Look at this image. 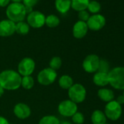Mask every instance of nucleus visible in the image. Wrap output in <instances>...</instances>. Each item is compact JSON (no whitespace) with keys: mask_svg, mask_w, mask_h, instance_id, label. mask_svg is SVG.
<instances>
[{"mask_svg":"<svg viewBox=\"0 0 124 124\" xmlns=\"http://www.w3.org/2000/svg\"><path fill=\"white\" fill-rule=\"evenodd\" d=\"M35 62L29 57L23 58L18 66V72L21 76H30L34 71Z\"/></svg>","mask_w":124,"mask_h":124,"instance_id":"obj_7","label":"nucleus"},{"mask_svg":"<svg viewBox=\"0 0 124 124\" xmlns=\"http://www.w3.org/2000/svg\"><path fill=\"white\" fill-rule=\"evenodd\" d=\"M104 114L107 118L115 121L118 120L122 115V107L116 101H111L106 104Z\"/></svg>","mask_w":124,"mask_h":124,"instance_id":"obj_5","label":"nucleus"},{"mask_svg":"<svg viewBox=\"0 0 124 124\" xmlns=\"http://www.w3.org/2000/svg\"><path fill=\"white\" fill-rule=\"evenodd\" d=\"M0 124H10V123L5 117L0 116Z\"/></svg>","mask_w":124,"mask_h":124,"instance_id":"obj_33","label":"nucleus"},{"mask_svg":"<svg viewBox=\"0 0 124 124\" xmlns=\"http://www.w3.org/2000/svg\"><path fill=\"white\" fill-rule=\"evenodd\" d=\"M86 23L88 29L92 31H99L105 26L106 19L101 14H94L90 16Z\"/></svg>","mask_w":124,"mask_h":124,"instance_id":"obj_11","label":"nucleus"},{"mask_svg":"<svg viewBox=\"0 0 124 124\" xmlns=\"http://www.w3.org/2000/svg\"><path fill=\"white\" fill-rule=\"evenodd\" d=\"M109 84L117 90H124V67H117L108 72Z\"/></svg>","mask_w":124,"mask_h":124,"instance_id":"obj_3","label":"nucleus"},{"mask_svg":"<svg viewBox=\"0 0 124 124\" xmlns=\"http://www.w3.org/2000/svg\"><path fill=\"white\" fill-rule=\"evenodd\" d=\"M91 118L93 124H105L107 123V117L104 112L100 109L94 110Z\"/></svg>","mask_w":124,"mask_h":124,"instance_id":"obj_18","label":"nucleus"},{"mask_svg":"<svg viewBox=\"0 0 124 124\" xmlns=\"http://www.w3.org/2000/svg\"><path fill=\"white\" fill-rule=\"evenodd\" d=\"M68 96L70 100L75 104L81 103L84 101L86 98L85 88L80 83L73 84L68 89Z\"/></svg>","mask_w":124,"mask_h":124,"instance_id":"obj_4","label":"nucleus"},{"mask_svg":"<svg viewBox=\"0 0 124 124\" xmlns=\"http://www.w3.org/2000/svg\"><path fill=\"white\" fill-rule=\"evenodd\" d=\"M59 114L64 117H72L75 112H78L77 104L71 100L62 101L58 107Z\"/></svg>","mask_w":124,"mask_h":124,"instance_id":"obj_9","label":"nucleus"},{"mask_svg":"<svg viewBox=\"0 0 124 124\" xmlns=\"http://www.w3.org/2000/svg\"><path fill=\"white\" fill-rule=\"evenodd\" d=\"M49 65H50V68L56 71L58 70H59L62 65V61H61V58L58 56H54L53 57L50 61V63H49Z\"/></svg>","mask_w":124,"mask_h":124,"instance_id":"obj_25","label":"nucleus"},{"mask_svg":"<svg viewBox=\"0 0 124 124\" xmlns=\"http://www.w3.org/2000/svg\"><path fill=\"white\" fill-rule=\"evenodd\" d=\"M4 93H5V89L1 85H0V97L2 96V95L4 94Z\"/></svg>","mask_w":124,"mask_h":124,"instance_id":"obj_34","label":"nucleus"},{"mask_svg":"<svg viewBox=\"0 0 124 124\" xmlns=\"http://www.w3.org/2000/svg\"><path fill=\"white\" fill-rule=\"evenodd\" d=\"M10 124H13V123H10Z\"/></svg>","mask_w":124,"mask_h":124,"instance_id":"obj_38","label":"nucleus"},{"mask_svg":"<svg viewBox=\"0 0 124 124\" xmlns=\"http://www.w3.org/2000/svg\"><path fill=\"white\" fill-rule=\"evenodd\" d=\"M39 1V0H23V5L25 7L33 8V7L37 5Z\"/></svg>","mask_w":124,"mask_h":124,"instance_id":"obj_30","label":"nucleus"},{"mask_svg":"<svg viewBox=\"0 0 124 124\" xmlns=\"http://www.w3.org/2000/svg\"><path fill=\"white\" fill-rule=\"evenodd\" d=\"M45 16L39 11H32L27 16V23L34 29H39L45 24Z\"/></svg>","mask_w":124,"mask_h":124,"instance_id":"obj_10","label":"nucleus"},{"mask_svg":"<svg viewBox=\"0 0 124 124\" xmlns=\"http://www.w3.org/2000/svg\"><path fill=\"white\" fill-rule=\"evenodd\" d=\"M109 71H110L109 70V64L108 62L104 59H100L98 72L108 73Z\"/></svg>","mask_w":124,"mask_h":124,"instance_id":"obj_27","label":"nucleus"},{"mask_svg":"<svg viewBox=\"0 0 124 124\" xmlns=\"http://www.w3.org/2000/svg\"><path fill=\"white\" fill-rule=\"evenodd\" d=\"M100 58L97 55L90 54L87 55L83 62V68L88 73H94L98 71Z\"/></svg>","mask_w":124,"mask_h":124,"instance_id":"obj_8","label":"nucleus"},{"mask_svg":"<svg viewBox=\"0 0 124 124\" xmlns=\"http://www.w3.org/2000/svg\"><path fill=\"white\" fill-rule=\"evenodd\" d=\"M58 118L53 115H46L42 117L39 121V124H60Z\"/></svg>","mask_w":124,"mask_h":124,"instance_id":"obj_24","label":"nucleus"},{"mask_svg":"<svg viewBox=\"0 0 124 124\" xmlns=\"http://www.w3.org/2000/svg\"><path fill=\"white\" fill-rule=\"evenodd\" d=\"M93 83L99 87H104L109 84V78H108V73L97 72L95 73L93 78Z\"/></svg>","mask_w":124,"mask_h":124,"instance_id":"obj_15","label":"nucleus"},{"mask_svg":"<svg viewBox=\"0 0 124 124\" xmlns=\"http://www.w3.org/2000/svg\"><path fill=\"white\" fill-rule=\"evenodd\" d=\"M123 96H124V90H123Z\"/></svg>","mask_w":124,"mask_h":124,"instance_id":"obj_37","label":"nucleus"},{"mask_svg":"<svg viewBox=\"0 0 124 124\" xmlns=\"http://www.w3.org/2000/svg\"><path fill=\"white\" fill-rule=\"evenodd\" d=\"M45 24L49 28H55L60 24V19L57 16L49 15L45 18Z\"/></svg>","mask_w":124,"mask_h":124,"instance_id":"obj_22","label":"nucleus"},{"mask_svg":"<svg viewBox=\"0 0 124 124\" xmlns=\"http://www.w3.org/2000/svg\"><path fill=\"white\" fill-rule=\"evenodd\" d=\"M34 85V78L30 76H23L21 78V86L26 90H30L33 88Z\"/></svg>","mask_w":124,"mask_h":124,"instance_id":"obj_23","label":"nucleus"},{"mask_svg":"<svg viewBox=\"0 0 124 124\" xmlns=\"http://www.w3.org/2000/svg\"><path fill=\"white\" fill-rule=\"evenodd\" d=\"M72 120L75 124H83L85 121V117L83 113L77 112L72 116Z\"/></svg>","mask_w":124,"mask_h":124,"instance_id":"obj_28","label":"nucleus"},{"mask_svg":"<svg viewBox=\"0 0 124 124\" xmlns=\"http://www.w3.org/2000/svg\"><path fill=\"white\" fill-rule=\"evenodd\" d=\"M90 0H71V8L78 12L86 10Z\"/></svg>","mask_w":124,"mask_h":124,"instance_id":"obj_19","label":"nucleus"},{"mask_svg":"<svg viewBox=\"0 0 124 124\" xmlns=\"http://www.w3.org/2000/svg\"><path fill=\"white\" fill-rule=\"evenodd\" d=\"M16 32V23L9 19L0 21V37H10Z\"/></svg>","mask_w":124,"mask_h":124,"instance_id":"obj_12","label":"nucleus"},{"mask_svg":"<svg viewBox=\"0 0 124 124\" xmlns=\"http://www.w3.org/2000/svg\"><path fill=\"white\" fill-rule=\"evenodd\" d=\"M90 14L88 11L86 10H83V11H80L78 13V18H79V21H83V22H87L88 20L90 18Z\"/></svg>","mask_w":124,"mask_h":124,"instance_id":"obj_29","label":"nucleus"},{"mask_svg":"<svg viewBox=\"0 0 124 124\" xmlns=\"http://www.w3.org/2000/svg\"><path fill=\"white\" fill-rule=\"evenodd\" d=\"M13 112L15 115L21 120L28 118L31 115L30 107L24 103H18L13 108Z\"/></svg>","mask_w":124,"mask_h":124,"instance_id":"obj_13","label":"nucleus"},{"mask_svg":"<svg viewBox=\"0 0 124 124\" xmlns=\"http://www.w3.org/2000/svg\"><path fill=\"white\" fill-rule=\"evenodd\" d=\"M10 0H0V7L5 8L9 5Z\"/></svg>","mask_w":124,"mask_h":124,"instance_id":"obj_31","label":"nucleus"},{"mask_svg":"<svg viewBox=\"0 0 124 124\" xmlns=\"http://www.w3.org/2000/svg\"><path fill=\"white\" fill-rule=\"evenodd\" d=\"M55 9L61 14H66L71 8V0H55Z\"/></svg>","mask_w":124,"mask_h":124,"instance_id":"obj_16","label":"nucleus"},{"mask_svg":"<svg viewBox=\"0 0 124 124\" xmlns=\"http://www.w3.org/2000/svg\"><path fill=\"white\" fill-rule=\"evenodd\" d=\"M119 104H124V96H123V95H121V96H119L117 98V99L115 100Z\"/></svg>","mask_w":124,"mask_h":124,"instance_id":"obj_32","label":"nucleus"},{"mask_svg":"<svg viewBox=\"0 0 124 124\" xmlns=\"http://www.w3.org/2000/svg\"><path fill=\"white\" fill-rule=\"evenodd\" d=\"M97 94H98L99 98L101 100L107 103L111 101H113L115 98L114 92L111 89H109V88H100L98 91Z\"/></svg>","mask_w":124,"mask_h":124,"instance_id":"obj_17","label":"nucleus"},{"mask_svg":"<svg viewBox=\"0 0 124 124\" xmlns=\"http://www.w3.org/2000/svg\"><path fill=\"white\" fill-rule=\"evenodd\" d=\"M88 11L91 13L94 14H98L99 11L101 10V5L99 2L97 1H91L89 2L88 8Z\"/></svg>","mask_w":124,"mask_h":124,"instance_id":"obj_26","label":"nucleus"},{"mask_svg":"<svg viewBox=\"0 0 124 124\" xmlns=\"http://www.w3.org/2000/svg\"><path fill=\"white\" fill-rule=\"evenodd\" d=\"M58 85L62 89L68 90L73 85V80L70 75H64L59 78Z\"/></svg>","mask_w":124,"mask_h":124,"instance_id":"obj_20","label":"nucleus"},{"mask_svg":"<svg viewBox=\"0 0 124 124\" xmlns=\"http://www.w3.org/2000/svg\"><path fill=\"white\" fill-rule=\"evenodd\" d=\"M57 78L56 71L48 68H45L41 70L37 75V81L40 85H49L53 83Z\"/></svg>","mask_w":124,"mask_h":124,"instance_id":"obj_6","label":"nucleus"},{"mask_svg":"<svg viewBox=\"0 0 124 124\" xmlns=\"http://www.w3.org/2000/svg\"><path fill=\"white\" fill-rule=\"evenodd\" d=\"M26 8L23 3H13L9 4L6 10V15L9 20L14 23L23 21L26 16Z\"/></svg>","mask_w":124,"mask_h":124,"instance_id":"obj_2","label":"nucleus"},{"mask_svg":"<svg viewBox=\"0 0 124 124\" xmlns=\"http://www.w3.org/2000/svg\"><path fill=\"white\" fill-rule=\"evenodd\" d=\"M88 28L86 22H83L81 21H77L72 29V34L74 37L76 39H82L88 33Z\"/></svg>","mask_w":124,"mask_h":124,"instance_id":"obj_14","label":"nucleus"},{"mask_svg":"<svg viewBox=\"0 0 124 124\" xmlns=\"http://www.w3.org/2000/svg\"><path fill=\"white\" fill-rule=\"evenodd\" d=\"M30 30L29 24L24 21H21L16 23V32L21 35H26Z\"/></svg>","mask_w":124,"mask_h":124,"instance_id":"obj_21","label":"nucleus"},{"mask_svg":"<svg viewBox=\"0 0 124 124\" xmlns=\"http://www.w3.org/2000/svg\"><path fill=\"white\" fill-rule=\"evenodd\" d=\"M60 124H72V123H71L69 121H63V122H61Z\"/></svg>","mask_w":124,"mask_h":124,"instance_id":"obj_36","label":"nucleus"},{"mask_svg":"<svg viewBox=\"0 0 124 124\" xmlns=\"http://www.w3.org/2000/svg\"><path fill=\"white\" fill-rule=\"evenodd\" d=\"M21 78L20 74L15 70H4L0 73V85L5 90H17L21 85Z\"/></svg>","mask_w":124,"mask_h":124,"instance_id":"obj_1","label":"nucleus"},{"mask_svg":"<svg viewBox=\"0 0 124 124\" xmlns=\"http://www.w3.org/2000/svg\"><path fill=\"white\" fill-rule=\"evenodd\" d=\"M10 1L13 3H21V2H23V0H10Z\"/></svg>","mask_w":124,"mask_h":124,"instance_id":"obj_35","label":"nucleus"}]
</instances>
